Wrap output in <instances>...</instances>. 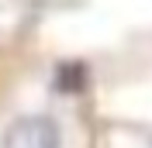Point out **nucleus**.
Returning a JSON list of instances; mask_svg holds the SVG:
<instances>
[{"instance_id": "obj_1", "label": "nucleus", "mask_w": 152, "mask_h": 148, "mask_svg": "<svg viewBox=\"0 0 152 148\" xmlns=\"http://www.w3.org/2000/svg\"><path fill=\"white\" fill-rule=\"evenodd\" d=\"M0 148H62V128L48 114H28L0 134Z\"/></svg>"}, {"instance_id": "obj_2", "label": "nucleus", "mask_w": 152, "mask_h": 148, "mask_svg": "<svg viewBox=\"0 0 152 148\" xmlns=\"http://www.w3.org/2000/svg\"><path fill=\"white\" fill-rule=\"evenodd\" d=\"M90 83V69L83 62H59L52 73V90L59 96H80Z\"/></svg>"}]
</instances>
